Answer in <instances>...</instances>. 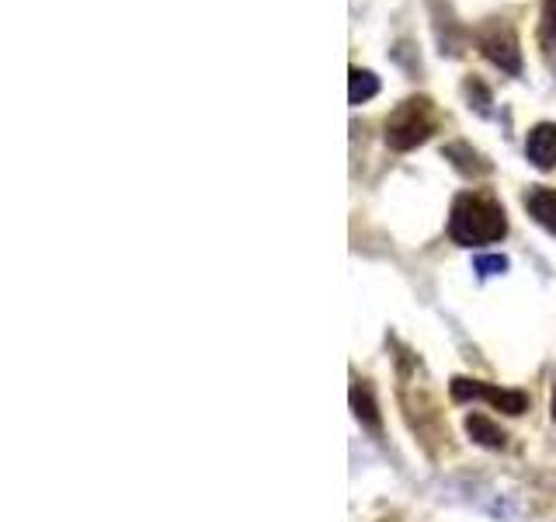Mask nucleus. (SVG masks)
<instances>
[{
    "mask_svg": "<svg viewBox=\"0 0 556 522\" xmlns=\"http://www.w3.org/2000/svg\"><path fill=\"white\" fill-rule=\"evenodd\" d=\"M466 95H469V101H473V109L480 115H491V91H486L480 80H466Z\"/></svg>",
    "mask_w": 556,
    "mask_h": 522,
    "instance_id": "11",
    "label": "nucleus"
},
{
    "mask_svg": "<svg viewBox=\"0 0 556 522\" xmlns=\"http://www.w3.org/2000/svg\"><path fill=\"white\" fill-rule=\"evenodd\" d=\"M439 129V112L431 98H407L400 101L387 119V144L393 150H414L417 144Z\"/></svg>",
    "mask_w": 556,
    "mask_h": 522,
    "instance_id": "2",
    "label": "nucleus"
},
{
    "mask_svg": "<svg viewBox=\"0 0 556 522\" xmlns=\"http://www.w3.org/2000/svg\"><path fill=\"white\" fill-rule=\"evenodd\" d=\"M352 408H355L362 425H369L372 432L382 428V418H379V408H376V400H372V390L365 387V383H355V387H352Z\"/></svg>",
    "mask_w": 556,
    "mask_h": 522,
    "instance_id": "8",
    "label": "nucleus"
},
{
    "mask_svg": "<svg viewBox=\"0 0 556 522\" xmlns=\"http://www.w3.org/2000/svg\"><path fill=\"white\" fill-rule=\"evenodd\" d=\"M477 46L486 60H491L494 66H501L504 74L518 77L521 74V46H518V35L511 25L504 22H486L477 28Z\"/></svg>",
    "mask_w": 556,
    "mask_h": 522,
    "instance_id": "3",
    "label": "nucleus"
},
{
    "mask_svg": "<svg viewBox=\"0 0 556 522\" xmlns=\"http://www.w3.org/2000/svg\"><path fill=\"white\" fill-rule=\"evenodd\" d=\"M543 42L556 49V0H546L543 4Z\"/></svg>",
    "mask_w": 556,
    "mask_h": 522,
    "instance_id": "12",
    "label": "nucleus"
},
{
    "mask_svg": "<svg viewBox=\"0 0 556 522\" xmlns=\"http://www.w3.org/2000/svg\"><path fill=\"white\" fill-rule=\"evenodd\" d=\"M376 95H379V77L372 74V70L352 66V74H348V98H352V104H362Z\"/></svg>",
    "mask_w": 556,
    "mask_h": 522,
    "instance_id": "9",
    "label": "nucleus"
},
{
    "mask_svg": "<svg viewBox=\"0 0 556 522\" xmlns=\"http://www.w3.org/2000/svg\"><path fill=\"white\" fill-rule=\"evenodd\" d=\"M526 157L539 167L549 171L556 167V122H539L526 139Z\"/></svg>",
    "mask_w": 556,
    "mask_h": 522,
    "instance_id": "5",
    "label": "nucleus"
},
{
    "mask_svg": "<svg viewBox=\"0 0 556 522\" xmlns=\"http://www.w3.org/2000/svg\"><path fill=\"white\" fill-rule=\"evenodd\" d=\"M466 432H469V439L486 446V449H504V446H508V435H504V428L494 425L486 414H469L466 418Z\"/></svg>",
    "mask_w": 556,
    "mask_h": 522,
    "instance_id": "7",
    "label": "nucleus"
},
{
    "mask_svg": "<svg viewBox=\"0 0 556 522\" xmlns=\"http://www.w3.org/2000/svg\"><path fill=\"white\" fill-rule=\"evenodd\" d=\"M448 394H452V400H486V405H494L504 414H526L529 411V394H521V390H501V387H491V383L466 380V376L452 380L448 383Z\"/></svg>",
    "mask_w": 556,
    "mask_h": 522,
    "instance_id": "4",
    "label": "nucleus"
},
{
    "mask_svg": "<svg viewBox=\"0 0 556 522\" xmlns=\"http://www.w3.org/2000/svg\"><path fill=\"white\" fill-rule=\"evenodd\" d=\"M477 272L480 275H501V272H508V258H504V254H483V258H477Z\"/></svg>",
    "mask_w": 556,
    "mask_h": 522,
    "instance_id": "13",
    "label": "nucleus"
},
{
    "mask_svg": "<svg viewBox=\"0 0 556 522\" xmlns=\"http://www.w3.org/2000/svg\"><path fill=\"white\" fill-rule=\"evenodd\" d=\"M526 209H529V216H532L539 226H546V231L556 237V188H546V185L529 188Z\"/></svg>",
    "mask_w": 556,
    "mask_h": 522,
    "instance_id": "6",
    "label": "nucleus"
},
{
    "mask_svg": "<svg viewBox=\"0 0 556 522\" xmlns=\"http://www.w3.org/2000/svg\"><path fill=\"white\" fill-rule=\"evenodd\" d=\"M445 157H448V161L456 164L463 174H486V171H491V164H486L477 150H469L466 144H452V147H445Z\"/></svg>",
    "mask_w": 556,
    "mask_h": 522,
    "instance_id": "10",
    "label": "nucleus"
},
{
    "mask_svg": "<svg viewBox=\"0 0 556 522\" xmlns=\"http://www.w3.org/2000/svg\"><path fill=\"white\" fill-rule=\"evenodd\" d=\"M448 234L463 248H477V244H494L508 234V220H504V209L497 199L480 196V191H463L452 202Z\"/></svg>",
    "mask_w": 556,
    "mask_h": 522,
    "instance_id": "1",
    "label": "nucleus"
},
{
    "mask_svg": "<svg viewBox=\"0 0 556 522\" xmlns=\"http://www.w3.org/2000/svg\"><path fill=\"white\" fill-rule=\"evenodd\" d=\"M549 414H553V422H556V376H553V397H549Z\"/></svg>",
    "mask_w": 556,
    "mask_h": 522,
    "instance_id": "14",
    "label": "nucleus"
}]
</instances>
